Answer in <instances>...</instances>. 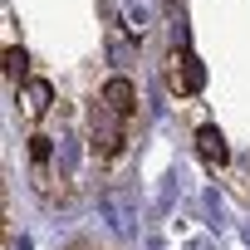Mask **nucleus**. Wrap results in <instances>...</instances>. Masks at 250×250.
<instances>
[{
    "label": "nucleus",
    "mask_w": 250,
    "mask_h": 250,
    "mask_svg": "<svg viewBox=\"0 0 250 250\" xmlns=\"http://www.w3.org/2000/svg\"><path fill=\"white\" fill-rule=\"evenodd\" d=\"M88 138H93V152H98V157H118V152H123V118H118L113 108H98Z\"/></svg>",
    "instance_id": "obj_1"
},
{
    "label": "nucleus",
    "mask_w": 250,
    "mask_h": 250,
    "mask_svg": "<svg viewBox=\"0 0 250 250\" xmlns=\"http://www.w3.org/2000/svg\"><path fill=\"white\" fill-rule=\"evenodd\" d=\"M103 103L118 113V118H128L133 108H138V88H133V79H123V74H113L108 83H103Z\"/></svg>",
    "instance_id": "obj_2"
},
{
    "label": "nucleus",
    "mask_w": 250,
    "mask_h": 250,
    "mask_svg": "<svg viewBox=\"0 0 250 250\" xmlns=\"http://www.w3.org/2000/svg\"><path fill=\"white\" fill-rule=\"evenodd\" d=\"M196 152H201V162H211V167H226V162H230V147H226V138H221L216 128H196Z\"/></svg>",
    "instance_id": "obj_3"
},
{
    "label": "nucleus",
    "mask_w": 250,
    "mask_h": 250,
    "mask_svg": "<svg viewBox=\"0 0 250 250\" xmlns=\"http://www.w3.org/2000/svg\"><path fill=\"white\" fill-rule=\"evenodd\" d=\"M167 83H172V88H182V93H196V88L206 83V69H201V59L182 54V79H177V74H167Z\"/></svg>",
    "instance_id": "obj_4"
},
{
    "label": "nucleus",
    "mask_w": 250,
    "mask_h": 250,
    "mask_svg": "<svg viewBox=\"0 0 250 250\" xmlns=\"http://www.w3.org/2000/svg\"><path fill=\"white\" fill-rule=\"evenodd\" d=\"M20 103H25V118H40V113L49 108V83H44V79H35V83L25 88V98H20Z\"/></svg>",
    "instance_id": "obj_5"
},
{
    "label": "nucleus",
    "mask_w": 250,
    "mask_h": 250,
    "mask_svg": "<svg viewBox=\"0 0 250 250\" xmlns=\"http://www.w3.org/2000/svg\"><path fill=\"white\" fill-rule=\"evenodd\" d=\"M5 79H25V49H5Z\"/></svg>",
    "instance_id": "obj_6"
},
{
    "label": "nucleus",
    "mask_w": 250,
    "mask_h": 250,
    "mask_svg": "<svg viewBox=\"0 0 250 250\" xmlns=\"http://www.w3.org/2000/svg\"><path fill=\"white\" fill-rule=\"evenodd\" d=\"M30 157L44 167V162H49V138H30Z\"/></svg>",
    "instance_id": "obj_7"
}]
</instances>
